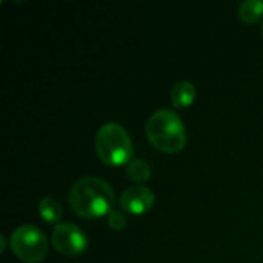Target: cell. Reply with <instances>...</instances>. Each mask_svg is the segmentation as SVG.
<instances>
[{
	"label": "cell",
	"mask_w": 263,
	"mask_h": 263,
	"mask_svg": "<svg viewBox=\"0 0 263 263\" xmlns=\"http://www.w3.org/2000/svg\"><path fill=\"white\" fill-rule=\"evenodd\" d=\"M197 89L193 82L182 80L177 82L171 89V103L176 109H185L191 106L196 100Z\"/></svg>",
	"instance_id": "7"
},
{
	"label": "cell",
	"mask_w": 263,
	"mask_h": 263,
	"mask_svg": "<svg viewBox=\"0 0 263 263\" xmlns=\"http://www.w3.org/2000/svg\"><path fill=\"white\" fill-rule=\"evenodd\" d=\"M119 205L125 213L142 216L154 205V194L143 185H133L120 194Z\"/></svg>",
	"instance_id": "6"
},
{
	"label": "cell",
	"mask_w": 263,
	"mask_h": 263,
	"mask_svg": "<svg viewBox=\"0 0 263 263\" xmlns=\"http://www.w3.org/2000/svg\"><path fill=\"white\" fill-rule=\"evenodd\" d=\"M108 225H109L112 230H116V231L123 230V228L126 227V219H125L123 213L116 211V210L111 211V213L108 214Z\"/></svg>",
	"instance_id": "11"
},
{
	"label": "cell",
	"mask_w": 263,
	"mask_h": 263,
	"mask_svg": "<svg viewBox=\"0 0 263 263\" xmlns=\"http://www.w3.org/2000/svg\"><path fill=\"white\" fill-rule=\"evenodd\" d=\"M51 243L54 250L62 256L74 257L86 250L88 239L79 227L71 223H60L52 231Z\"/></svg>",
	"instance_id": "5"
},
{
	"label": "cell",
	"mask_w": 263,
	"mask_h": 263,
	"mask_svg": "<svg viewBox=\"0 0 263 263\" xmlns=\"http://www.w3.org/2000/svg\"><path fill=\"white\" fill-rule=\"evenodd\" d=\"M262 37H263V23H262Z\"/></svg>",
	"instance_id": "12"
},
{
	"label": "cell",
	"mask_w": 263,
	"mask_h": 263,
	"mask_svg": "<svg viewBox=\"0 0 263 263\" xmlns=\"http://www.w3.org/2000/svg\"><path fill=\"white\" fill-rule=\"evenodd\" d=\"M239 18L245 25H254L257 23L263 15V2L262 0H247L242 2L239 6Z\"/></svg>",
	"instance_id": "8"
},
{
	"label": "cell",
	"mask_w": 263,
	"mask_h": 263,
	"mask_svg": "<svg viewBox=\"0 0 263 263\" xmlns=\"http://www.w3.org/2000/svg\"><path fill=\"white\" fill-rule=\"evenodd\" d=\"M126 176L131 182H136V183H143L146 182L149 177H151V168L146 162L140 160V159H136V160H131L126 166Z\"/></svg>",
	"instance_id": "10"
},
{
	"label": "cell",
	"mask_w": 263,
	"mask_h": 263,
	"mask_svg": "<svg viewBox=\"0 0 263 263\" xmlns=\"http://www.w3.org/2000/svg\"><path fill=\"white\" fill-rule=\"evenodd\" d=\"M74 214L82 219H99L114 211L116 199L111 185L100 177H83L76 182L68 196Z\"/></svg>",
	"instance_id": "1"
},
{
	"label": "cell",
	"mask_w": 263,
	"mask_h": 263,
	"mask_svg": "<svg viewBox=\"0 0 263 263\" xmlns=\"http://www.w3.org/2000/svg\"><path fill=\"white\" fill-rule=\"evenodd\" d=\"M97 157L109 166H122L131 162L134 148L128 131L116 123H105L96 136L94 142Z\"/></svg>",
	"instance_id": "3"
},
{
	"label": "cell",
	"mask_w": 263,
	"mask_h": 263,
	"mask_svg": "<svg viewBox=\"0 0 263 263\" xmlns=\"http://www.w3.org/2000/svg\"><path fill=\"white\" fill-rule=\"evenodd\" d=\"M145 131L151 145L162 153L176 154L186 146V128L171 109L156 111L148 119Z\"/></svg>",
	"instance_id": "2"
},
{
	"label": "cell",
	"mask_w": 263,
	"mask_h": 263,
	"mask_svg": "<svg viewBox=\"0 0 263 263\" xmlns=\"http://www.w3.org/2000/svg\"><path fill=\"white\" fill-rule=\"evenodd\" d=\"M39 213L46 223H59L63 216L60 203L52 197H43L39 202Z\"/></svg>",
	"instance_id": "9"
},
{
	"label": "cell",
	"mask_w": 263,
	"mask_h": 263,
	"mask_svg": "<svg viewBox=\"0 0 263 263\" xmlns=\"http://www.w3.org/2000/svg\"><path fill=\"white\" fill-rule=\"evenodd\" d=\"M9 248L20 262L40 263L46 257L49 247L42 230L32 225H23L11 234Z\"/></svg>",
	"instance_id": "4"
}]
</instances>
